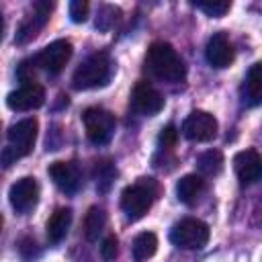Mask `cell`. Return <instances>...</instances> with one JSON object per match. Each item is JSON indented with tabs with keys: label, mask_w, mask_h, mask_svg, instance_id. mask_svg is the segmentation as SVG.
<instances>
[{
	"label": "cell",
	"mask_w": 262,
	"mask_h": 262,
	"mask_svg": "<svg viewBox=\"0 0 262 262\" xmlns=\"http://www.w3.org/2000/svg\"><path fill=\"white\" fill-rule=\"evenodd\" d=\"M145 66L156 78L164 82H180L186 76V66L182 57L170 43H164V41L151 43L145 55Z\"/></svg>",
	"instance_id": "1"
},
{
	"label": "cell",
	"mask_w": 262,
	"mask_h": 262,
	"mask_svg": "<svg viewBox=\"0 0 262 262\" xmlns=\"http://www.w3.org/2000/svg\"><path fill=\"white\" fill-rule=\"evenodd\" d=\"M37 119H23L8 129V147L0 151V164L4 168L12 166L16 160L33 151L35 139H37Z\"/></svg>",
	"instance_id": "2"
},
{
	"label": "cell",
	"mask_w": 262,
	"mask_h": 262,
	"mask_svg": "<svg viewBox=\"0 0 262 262\" xmlns=\"http://www.w3.org/2000/svg\"><path fill=\"white\" fill-rule=\"evenodd\" d=\"M156 190H158V186H156L154 178H139L135 184L123 188L121 209L125 211L127 219H131V221L141 219L149 211L154 196H156Z\"/></svg>",
	"instance_id": "3"
},
{
	"label": "cell",
	"mask_w": 262,
	"mask_h": 262,
	"mask_svg": "<svg viewBox=\"0 0 262 262\" xmlns=\"http://www.w3.org/2000/svg\"><path fill=\"white\" fill-rule=\"evenodd\" d=\"M111 76V59L106 53H92L86 57L74 72L72 84L76 90H88V88H98L106 84Z\"/></svg>",
	"instance_id": "4"
},
{
	"label": "cell",
	"mask_w": 262,
	"mask_h": 262,
	"mask_svg": "<svg viewBox=\"0 0 262 262\" xmlns=\"http://www.w3.org/2000/svg\"><path fill=\"white\" fill-rule=\"evenodd\" d=\"M170 242L182 250H201L209 242V225L194 217L180 219L170 229Z\"/></svg>",
	"instance_id": "5"
},
{
	"label": "cell",
	"mask_w": 262,
	"mask_h": 262,
	"mask_svg": "<svg viewBox=\"0 0 262 262\" xmlns=\"http://www.w3.org/2000/svg\"><path fill=\"white\" fill-rule=\"evenodd\" d=\"M82 121H84L86 135L94 145H104L111 141V137L115 133V115L113 113H108L100 106H90L84 111Z\"/></svg>",
	"instance_id": "6"
},
{
	"label": "cell",
	"mask_w": 262,
	"mask_h": 262,
	"mask_svg": "<svg viewBox=\"0 0 262 262\" xmlns=\"http://www.w3.org/2000/svg\"><path fill=\"white\" fill-rule=\"evenodd\" d=\"M182 133L190 141H211L217 135V119L205 111H192L184 123Z\"/></svg>",
	"instance_id": "7"
},
{
	"label": "cell",
	"mask_w": 262,
	"mask_h": 262,
	"mask_svg": "<svg viewBox=\"0 0 262 262\" xmlns=\"http://www.w3.org/2000/svg\"><path fill=\"white\" fill-rule=\"evenodd\" d=\"M70 57H72V43L66 39H57L41 49V53L35 57V63H37V68H41L49 74H57L63 70V66L70 61Z\"/></svg>",
	"instance_id": "8"
},
{
	"label": "cell",
	"mask_w": 262,
	"mask_h": 262,
	"mask_svg": "<svg viewBox=\"0 0 262 262\" xmlns=\"http://www.w3.org/2000/svg\"><path fill=\"white\" fill-rule=\"evenodd\" d=\"M8 201H10V205H12V209L16 213H20V215L29 213L39 201V184H37V180L31 178V176H25V178L16 180L8 190Z\"/></svg>",
	"instance_id": "9"
},
{
	"label": "cell",
	"mask_w": 262,
	"mask_h": 262,
	"mask_svg": "<svg viewBox=\"0 0 262 262\" xmlns=\"http://www.w3.org/2000/svg\"><path fill=\"white\" fill-rule=\"evenodd\" d=\"M45 102V88L35 82H25L6 96V104L12 111H33Z\"/></svg>",
	"instance_id": "10"
},
{
	"label": "cell",
	"mask_w": 262,
	"mask_h": 262,
	"mask_svg": "<svg viewBox=\"0 0 262 262\" xmlns=\"http://www.w3.org/2000/svg\"><path fill=\"white\" fill-rule=\"evenodd\" d=\"M51 8H53L51 2H43V0H41V2H35V4H33V14H29V16L20 23V27H18V31H16V37H14V43L25 45V43L33 41V39L39 35V31L45 27Z\"/></svg>",
	"instance_id": "11"
},
{
	"label": "cell",
	"mask_w": 262,
	"mask_h": 262,
	"mask_svg": "<svg viewBox=\"0 0 262 262\" xmlns=\"http://www.w3.org/2000/svg\"><path fill=\"white\" fill-rule=\"evenodd\" d=\"M131 104L141 115H158L164 108L162 94L149 84V82H137L131 92Z\"/></svg>",
	"instance_id": "12"
},
{
	"label": "cell",
	"mask_w": 262,
	"mask_h": 262,
	"mask_svg": "<svg viewBox=\"0 0 262 262\" xmlns=\"http://www.w3.org/2000/svg\"><path fill=\"white\" fill-rule=\"evenodd\" d=\"M233 170L237 174V180L246 184H254L262 176V160L256 149H244L237 151L233 158Z\"/></svg>",
	"instance_id": "13"
},
{
	"label": "cell",
	"mask_w": 262,
	"mask_h": 262,
	"mask_svg": "<svg viewBox=\"0 0 262 262\" xmlns=\"http://www.w3.org/2000/svg\"><path fill=\"white\" fill-rule=\"evenodd\" d=\"M47 172H49L51 180L57 184V188L68 194L76 192L82 186V172L72 162H53Z\"/></svg>",
	"instance_id": "14"
},
{
	"label": "cell",
	"mask_w": 262,
	"mask_h": 262,
	"mask_svg": "<svg viewBox=\"0 0 262 262\" xmlns=\"http://www.w3.org/2000/svg\"><path fill=\"white\" fill-rule=\"evenodd\" d=\"M205 57H207L209 66H213L217 70L227 68L233 61V47L225 33H213V37L207 41Z\"/></svg>",
	"instance_id": "15"
},
{
	"label": "cell",
	"mask_w": 262,
	"mask_h": 262,
	"mask_svg": "<svg viewBox=\"0 0 262 262\" xmlns=\"http://www.w3.org/2000/svg\"><path fill=\"white\" fill-rule=\"evenodd\" d=\"M70 225H72V211L66 209V207L55 209L53 215L47 221V239L51 244H59L68 235Z\"/></svg>",
	"instance_id": "16"
},
{
	"label": "cell",
	"mask_w": 262,
	"mask_h": 262,
	"mask_svg": "<svg viewBox=\"0 0 262 262\" xmlns=\"http://www.w3.org/2000/svg\"><path fill=\"white\" fill-rule=\"evenodd\" d=\"M244 100L250 106H256L262 100V66L260 63H254L250 68V72L246 74V80H244Z\"/></svg>",
	"instance_id": "17"
},
{
	"label": "cell",
	"mask_w": 262,
	"mask_h": 262,
	"mask_svg": "<svg viewBox=\"0 0 262 262\" xmlns=\"http://www.w3.org/2000/svg\"><path fill=\"white\" fill-rule=\"evenodd\" d=\"M203 188H205V182H203L201 176H196V174H186V176H182V178L178 180V184H176V196H178L180 203L192 205V203L199 199V194L203 192Z\"/></svg>",
	"instance_id": "18"
},
{
	"label": "cell",
	"mask_w": 262,
	"mask_h": 262,
	"mask_svg": "<svg viewBox=\"0 0 262 262\" xmlns=\"http://www.w3.org/2000/svg\"><path fill=\"white\" fill-rule=\"evenodd\" d=\"M158 250V237L151 231H141L133 239V260L135 262H145L151 258Z\"/></svg>",
	"instance_id": "19"
},
{
	"label": "cell",
	"mask_w": 262,
	"mask_h": 262,
	"mask_svg": "<svg viewBox=\"0 0 262 262\" xmlns=\"http://www.w3.org/2000/svg\"><path fill=\"white\" fill-rule=\"evenodd\" d=\"M104 225H106V213H104V209L90 207L88 213H86V219H84V233H86V237L90 242L98 239V235L102 233Z\"/></svg>",
	"instance_id": "20"
},
{
	"label": "cell",
	"mask_w": 262,
	"mask_h": 262,
	"mask_svg": "<svg viewBox=\"0 0 262 262\" xmlns=\"http://www.w3.org/2000/svg\"><path fill=\"white\" fill-rule=\"evenodd\" d=\"M196 168L203 176H217L223 168V156L219 149H207L196 158Z\"/></svg>",
	"instance_id": "21"
},
{
	"label": "cell",
	"mask_w": 262,
	"mask_h": 262,
	"mask_svg": "<svg viewBox=\"0 0 262 262\" xmlns=\"http://www.w3.org/2000/svg\"><path fill=\"white\" fill-rule=\"evenodd\" d=\"M119 14H121V10L117 6H102L98 10V14H96V29L108 31L115 25V20H117Z\"/></svg>",
	"instance_id": "22"
},
{
	"label": "cell",
	"mask_w": 262,
	"mask_h": 262,
	"mask_svg": "<svg viewBox=\"0 0 262 262\" xmlns=\"http://www.w3.org/2000/svg\"><path fill=\"white\" fill-rule=\"evenodd\" d=\"M194 6L209 16H223L231 8L229 2H194Z\"/></svg>",
	"instance_id": "23"
},
{
	"label": "cell",
	"mask_w": 262,
	"mask_h": 262,
	"mask_svg": "<svg viewBox=\"0 0 262 262\" xmlns=\"http://www.w3.org/2000/svg\"><path fill=\"white\" fill-rule=\"evenodd\" d=\"M117 246H119V239L115 235H106L102 239V244H100V256H102L104 262H113L117 258V252H119Z\"/></svg>",
	"instance_id": "24"
},
{
	"label": "cell",
	"mask_w": 262,
	"mask_h": 262,
	"mask_svg": "<svg viewBox=\"0 0 262 262\" xmlns=\"http://www.w3.org/2000/svg\"><path fill=\"white\" fill-rule=\"evenodd\" d=\"M88 2L86 0H72L70 2V18L74 23H84L88 18Z\"/></svg>",
	"instance_id": "25"
},
{
	"label": "cell",
	"mask_w": 262,
	"mask_h": 262,
	"mask_svg": "<svg viewBox=\"0 0 262 262\" xmlns=\"http://www.w3.org/2000/svg\"><path fill=\"white\" fill-rule=\"evenodd\" d=\"M176 139H178V131H176L174 125H166V127L160 131V135H158V143H160L164 149L172 147V145L176 143Z\"/></svg>",
	"instance_id": "26"
},
{
	"label": "cell",
	"mask_w": 262,
	"mask_h": 262,
	"mask_svg": "<svg viewBox=\"0 0 262 262\" xmlns=\"http://www.w3.org/2000/svg\"><path fill=\"white\" fill-rule=\"evenodd\" d=\"M113 176H115L113 166H111L108 162H106V164H102V166H100V172H98V176H96V178H100V180H96V184L100 186V190H106V188H108V184H111Z\"/></svg>",
	"instance_id": "27"
},
{
	"label": "cell",
	"mask_w": 262,
	"mask_h": 262,
	"mask_svg": "<svg viewBox=\"0 0 262 262\" xmlns=\"http://www.w3.org/2000/svg\"><path fill=\"white\" fill-rule=\"evenodd\" d=\"M2 31H4V18H2V12H0V39H2Z\"/></svg>",
	"instance_id": "28"
},
{
	"label": "cell",
	"mask_w": 262,
	"mask_h": 262,
	"mask_svg": "<svg viewBox=\"0 0 262 262\" xmlns=\"http://www.w3.org/2000/svg\"><path fill=\"white\" fill-rule=\"evenodd\" d=\"M0 229H2V219H0Z\"/></svg>",
	"instance_id": "29"
}]
</instances>
